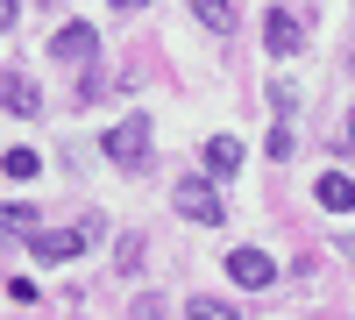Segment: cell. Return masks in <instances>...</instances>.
<instances>
[{
    "mask_svg": "<svg viewBox=\"0 0 355 320\" xmlns=\"http://www.w3.org/2000/svg\"><path fill=\"white\" fill-rule=\"evenodd\" d=\"M100 150H107L114 164H121V171L150 164V121H135V114H128V121H114V128L100 135Z\"/></svg>",
    "mask_w": 355,
    "mask_h": 320,
    "instance_id": "obj_1",
    "label": "cell"
},
{
    "mask_svg": "<svg viewBox=\"0 0 355 320\" xmlns=\"http://www.w3.org/2000/svg\"><path fill=\"white\" fill-rule=\"evenodd\" d=\"M171 207L185 214V221H199V228H220V192L206 185V178H178V192H171Z\"/></svg>",
    "mask_w": 355,
    "mask_h": 320,
    "instance_id": "obj_2",
    "label": "cell"
},
{
    "mask_svg": "<svg viewBox=\"0 0 355 320\" xmlns=\"http://www.w3.org/2000/svg\"><path fill=\"white\" fill-rule=\"evenodd\" d=\"M50 57H57V65H93V57H100V36H93V28H85V22H64V28H57V36H50Z\"/></svg>",
    "mask_w": 355,
    "mask_h": 320,
    "instance_id": "obj_3",
    "label": "cell"
},
{
    "mask_svg": "<svg viewBox=\"0 0 355 320\" xmlns=\"http://www.w3.org/2000/svg\"><path fill=\"white\" fill-rule=\"evenodd\" d=\"M263 43H270V57H299V43H306V22L291 15V8H270V22H263Z\"/></svg>",
    "mask_w": 355,
    "mask_h": 320,
    "instance_id": "obj_4",
    "label": "cell"
},
{
    "mask_svg": "<svg viewBox=\"0 0 355 320\" xmlns=\"http://www.w3.org/2000/svg\"><path fill=\"white\" fill-rule=\"evenodd\" d=\"M227 278H234V285H249V292H263L277 271H270V256H263V249H227Z\"/></svg>",
    "mask_w": 355,
    "mask_h": 320,
    "instance_id": "obj_5",
    "label": "cell"
},
{
    "mask_svg": "<svg viewBox=\"0 0 355 320\" xmlns=\"http://www.w3.org/2000/svg\"><path fill=\"white\" fill-rule=\"evenodd\" d=\"M28 249H36L43 264H71V256L85 249V235H71V228H36V235H28Z\"/></svg>",
    "mask_w": 355,
    "mask_h": 320,
    "instance_id": "obj_6",
    "label": "cell"
},
{
    "mask_svg": "<svg viewBox=\"0 0 355 320\" xmlns=\"http://www.w3.org/2000/svg\"><path fill=\"white\" fill-rule=\"evenodd\" d=\"M0 107H8V114H36L43 107L36 78H28V71H0Z\"/></svg>",
    "mask_w": 355,
    "mask_h": 320,
    "instance_id": "obj_7",
    "label": "cell"
},
{
    "mask_svg": "<svg viewBox=\"0 0 355 320\" xmlns=\"http://www.w3.org/2000/svg\"><path fill=\"white\" fill-rule=\"evenodd\" d=\"M313 199H320L327 214H355V178H341V171H327V178L313 185Z\"/></svg>",
    "mask_w": 355,
    "mask_h": 320,
    "instance_id": "obj_8",
    "label": "cell"
},
{
    "mask_svg": "<svg viewBox=\"0 0 355 320\" xmlns=\"http://www.w3.org/2000/svg\"><path fill=\"white\" fill-rule=\"evenodd\" d=\"M206 171H214V178H234V171H242V142L214 135V142H206Z\"/></svg>",
    "mask_w": 355,
    "mask_h": 320,
    "instance_id": "obj_9",
    "label": "cell"
},
{
    "mask_svg": "<svg viewBox=\"0 0 355 320\" xmlns=\"http://www.w3.org/2000/svg\"><path fill=\"white\" fill-rule=\"evenodd\" d=\"M36 207H21V199H8V207H0V235H8V242H28V235H36Z\"/></svg>",
    "mask_w": 355,
    "mask_h": 320,
    "instance_id": "obj_10",
    "label": "cell"
},
{
    "mask_svg": "<svg viewBox=\"0 0 355 320\" xmlns=\"http://www.w3.org/2000/svg\"><path fill=\"white\" fill-rule=\"evenodd\" d=\"M192 15H199V28H214V36L234 28V8H227V0H192Z\"/></svg>",
    "mask_w": 355,
    "mask_h": 320,
    "instance_id": "obj_11",
    "label": "cell"
},
{
    "mask_svg": "<svg viewBox=\"0 0 355 320\" xmlns=\"http://www.w3.org/2000/svg\"><path fill=\"white\" fill-rule=\"evenodd\" d=\"M36 150H8V157H0V171H8V178H36Z\"/></svg>",
    "mask_w": 355,
    "mask_h": 320,
    "instance_id": "obj_12",
    "label": "cell"
},
{
    "mask_svg": "<svg viewBox=\"0 0 355 320\" xmlns=\"http://www.w3.org/2000/svg\"><path fill=\"white\" fill-rule=\"evenodd\" d=\"M185 320H242V313H227L220 299H192V306H185Z\"/></svg>",
    "mask_w": 355,
    "mask_h": 320,
    "instance_id": "obj_13",
    "label": "cell"
},
{
    "mask_svg": "<svg viewBox=\"0 0 355 320\" xmlns=\"http://www.w3.org/2000/svg\"><path fill=\"white\" fill-rule=\"evenodd\" d=\"M114 264L135 271V264H142V242H135V235H121V242H114Z\"/></svg>",
    "mask_w": 355,
    "mask_h": 320,
    "instance_id": "obj_14",
    "label": "cell"
},
{
    "mask_svg": "<svg viewBox=\"0 0 355 320\" xmlns=\"http://www.w3.org/2000/svg\"><path fill=\"white\" fill-rule=\"evenodd\" d=\"M270 100H277V114H291V107H299V85H291V78H277V85H270Z\"/></svg>",
    "mask_w": 355,
    "mask_h": 320,
    "instance_id": "obj_15",
    "label": "cell"
},
{
    "mask_svg": "<svg viewBox=\"0 0 355 320\" xmlns=\"http://www.w3.org/2000/svg\"><path fill=\"white\" fill-rule=\"evenodd\" d=\"M128 320H164V299H135V313Z\"/></svg>",
    "mask_w": 355,
    "mask_h": 320,
    "instance_id": "obj_16",
    "label": "cell"
},
{
    "mask_svg": "<svg viewBox=\"0 0 355 320\" xmlns=\"http://www.w3.org/2000/svg\"><path fill=\"white\" fill-rule=\"evenodd\" d=\"M341 142H348V150H355V107H348V121H341Z\"/></svg>",
    "mask_w": 355,
    "mask_h": 320,
    "instance_id": "obj_17",
    "label": "cell"
},
{
    "mask_svg": "<svg viewBox=\"0 0 355 320\" xmlns=\"http://www.w3.org/2000/svg\"><path fill=\"white\" fill-rule=\"evenodd\" d=\"M0 28H15V0H0Z\"/></svg>",
    "mask_w": 355,
    "mask_h": 320,
    "instance_id": "obj_18",
    "label": "cell"
},
{
    "mask_svg": "<svg viewBox=\"0 0 355 320\" xmlns=\"http://www.w3.org/2000/svg\"><path fill=\"white\" fill-rule=\"evenodd\" d=\"M114 8H121V15H128V8H150V0H114Z\"/></svg>",
    "mask_w": 355,
    "mask_h": 320,
    "instance_id": "obj_19",
    "label": "cell"
}]
</instances>
